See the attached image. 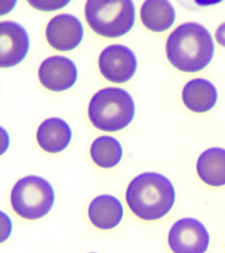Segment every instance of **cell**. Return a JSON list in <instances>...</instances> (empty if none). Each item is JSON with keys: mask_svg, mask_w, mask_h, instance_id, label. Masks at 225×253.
<instances>
[{"mask_svg": "<svg viewBox=\"0 0 225 253\" xmlns=\"http://www.w3.org/2000/svg\"><path fill=\"white\" fill-rule=\"evenodd\" d=\"M165 50L168 61L176 69L196 73L212 61L215 44L209 30L202 24L185 22L169 35Z\"/></svg>", "mask_w": 225, "mask_h": 253, "instance_id": "6da1fadb", "label": "cell"}, {"mask_svg": "<svg viewBox=\"0 0 225 253\" xmlns=\"http://www.w3.org/2000/svg\"><path fill=\"white\" fill-rule=\"evenodd\" d=\"M175 198L171 181L157 172L136 176L126 191V201L131 211L148 221L163 218L172 209Z\"/></svg>", "mask_w": 225, "mask_h": 253, "instance_id": "7a4b0ae2", "label": "cell"}, {"mask_svg": "<svg viewBox=\"0 0 225 253\" xmlns=\"http://www.w3.org/2000/svg\"><path fill=\"white\" fill-rule=\"evenodd\" d=\"M135 105L124 89L108 87L97 92L90 101L88 115L95 127L103 131H118L134 120Z\"/></svg>", "mask_w": 225, "mask_h": 253, "instance_id": "3957f363", "label": "cell"}, {"mask_svg": "<svg viewBox=\"0 0 225 253\" xmlns=\"http://www.w3.org/2000/svg\"><path fill=\"white\" fill-rule=\"evenodd\" d=\"M85 19L91 29L105 38H119L130 32L135 21V8L131 0H89Z\"/></svg>", "mask_w": 225, "mask_h": 253, "instance_id": "277c9868", "label": "cell"}, {"mask_svg": "<svg viewBox=\"0 0 225 253\" xmlns=\"http://www.w3.org/2000/svg\"><path fill=\"white\" fill-rule=\"evenodd\" d=\"M55 194L44 178L27 176L19 180L11 192L13 210L21 217L35 220L46 215L53 206Z\"/></svg>", "mask_w": 225, "mask_h": 253, "instance_id": "5b68a950", "label": "cell"}, {"mask_svg": "<svg viewBox=\"0 0 225 253\" xmlns=\"http://www.w3.org/2000/svg\"><path fill=\"white\" fill-rule=\"evenodd\" d=\"M168 245L174 253H205L210 245V235L201 221L184 217L170 228Z\"/></svg>", "mask_w": 225, "mask_h": 253, "instance_id": "8992f818", "label": "cell"}, {"mask_svg": "<svg viewBox=\"0 0 225 253\" xmlns=\"http://www.w3.org/2000/svg\"><path fill=\"white\" fill-rule=\"evenodd\" d=\"M102 77L114 84L129 82L137 70V59L134 51L123 44H111L99 57Z\"/></svg>", "mask_w": 225, "mask_h": 253, "instance_id": "52a82bcc", "label": "cell"}, {"mask_svg": "<svg viewBox=\"0 0 225 253\" xmlns=\"http://www.w3.org/2000/svg\"><path fill=\"white\" fill-rule=\"evenodd\" d=\"M30 46L26 30L15 21L0 23V65L1 68L17 66L26 57Z\"/></svg>", "mask_w": 225, "mask_h": 253, "instance_id": "ba28073f", "label": "cell"}, {"mask_svg": "<svg viewBox=\"0 0 225 253\" xmlns=\"http://www.w3.org/2000/svg\"><path fill=\"white\" fill-rule=\"evenodd\" d=\"M84 35L81 21L70 14H61L48 22L45 37L48 43L60 51L75 49L82 42Z\"/></svg>", "mask_w": 225, "mask_h": 253, "instance_id": "9c48e42d", "label": "cell"}, {"mask_svg": "<svg viewBox=\"0 0 225 253\" xmlns=\"http://www.w3.org/2000/svg\"><path fill=\"white\" fill-rule=\"evenodd\" d=\"M39 80L50 91L62 92L76 84L78 69L70 58L55 55L45 59L39 68Z\"/></svg>", "mask_w": 225, "mask_h": 253, "instance_id": "30bf717a", "label": "cell"}, {"mask_svg": "<svg viewBox=\"0 0 225 253\" xmlns=\"http://www.w3.org/2000/svg\"><path fill=\"white\" fill-rule=\"evenodd\" d=\"M124 209L120 200L109 194L99 195L92 200L88 209L92 224L102 230L113 229L123 218Z\"/></svg>", "mask_w": 225, "mask_h": 253, "instance_id": "8fae6325", "label": "cell"}, {"mask_svg": "<svg viewBox=\"0 0 225 253\" xmlns=\"http://www.w3.org/2000/svg\"><path fill=\"white\" fill-rule=\"evenodd\" d=\"M72 140V129L60 118L52 117L45 120L37 130L39 146L47 153H60Z\"/></svg>", "mask_w": 225, "mask_h": 253, "instance_id": "7c38bea8", "label": "cell"}, {"mask_svg": "<svg viewBox=\"0 0 225 253\" xmlns=\"http://www.w3.org/2000/svg\"><path fill=\"white\" fill-rule=\"evenodd\" d=\"M182 99L187 109L203 113L216 106L218 91L211 82L205 79H194L184 85Z\"/></svg>", "mask_w": 225, "mask_h": 253, "instance_id": "4fadbf2b", "label": "cell"}, {"mask_svg": "<svg viewBox=\"0 0 225 253\" xmlns=\"http://www.w3.org/2000/svg\"><path fill=\"white\" fill-rule=\"evenodd\" d=\"M196 171L199 178L211 187L225 185V149H207L198 158Z\"/></svg>", "mask_w": 225, "mask_h": 253, "instance_id": "5bb4252c", "label": "cell"}, {"mask_svg": "<svg viewBox=\"0 0 225 253\" xmlns=\"http://www.w3.org/2000/svg\"><path fill=\"white\" fill-rule=\"evenodd\" d=\"M140 19L144 26L153 32L169 29L176 19V12L169 1L147 0L140 9Z\"/></svg>", "mask_w": 225, "mask_h": 253, "instance_id": "9a60e30c", "label": "cell"}, {"mask_svg": "<svg viewBox=\"0 0 225 253\" xmlns=\"http://www.w3.org/2000/svg\"><path fill=\"white\" fill-rule=\"evenodd\" d=\"M90 154L95 165L102 169H112L121 162L123 149L116 138L103 135L94 140Z\"/></svg>", "mask_w": 225, "mask_h": 253, "instance_id": "2e32d148", "label": "cell"}, {"mask_svg": "<svg viewBox=\"0 0 225 253\" xmlns=\"http://www.w3.org/2000/svg\"><path fill=\"white\" fill-rule=\"evenodd\" d=\"M69 3V1H65V2H59V1H29V4H31L32 6H34L36 9H40V10H57L59 8H63L64 6H66Z\"/></svg>", "mask_w": 225, "mask_h": 253, "instance_id": "e0dca14e", "label": "cell"}, {"mask_svg": "<svg viewBox=\"0 0 225 253\" xmlns=\"http://www.w3.org/2000/svg\"><path fill=\"white\" fill-rule=\"evenodd\" d=\"M216 39L222 46L225 47V22L221 24L216 32Z\"/></svg>", "mask_w": 225, "mask_h": 253, "instance_id": "ac0fdd59", "label": "cell"}, {"mask_svg": "<svg viewBox=\"0 0 225 253\" xmlns=\"http://www.w3.org/2000/svg\"></svg>", "mask_w": 225, "mask_h": 253, "instance_id": "d6986e66", "label": "cell"}]
</instances>
